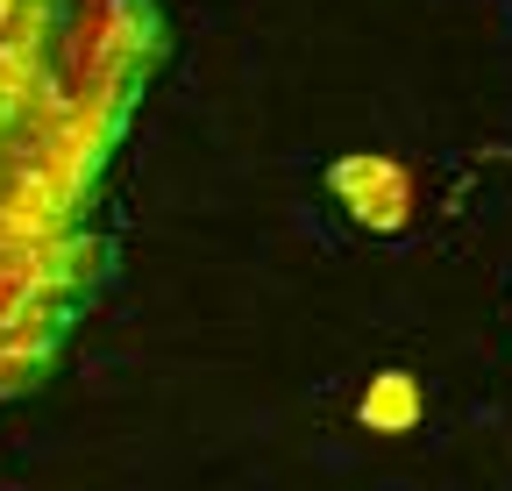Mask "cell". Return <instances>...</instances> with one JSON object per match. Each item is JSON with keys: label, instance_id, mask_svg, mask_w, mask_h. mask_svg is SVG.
Returning <instances> with one entry per match:
<instances>
[{"label": "cell", "instance_id": "1", "mask_svg": "<svg viewBox=\"0 0 512 491\" xmlns=\"http://www.w3.org/2000/svg\"><path fill=\"white\" fill-rule=\"evenodd\" d=\"M100 278H107L100 235H50L36 264L0 292V399H22L57 371L72 321Z\"/></svg>", "mask_w": 512, "mask_h": 491}, {"label": "cell", "instance_id": "2", "mask_svg": "<svg viewBox=\"0 0 512 491\" xmlns=\"http://www.w3.org/2000/svg\"><path fill=\"white\" fill-rule=\"evenodd\" d=\"M328 193H335V207H342L356 228H370V235H399V228L413 221V207H420L413 171H406L399 157H384V150H349V157H335V164H328Z\"/></svg>", "mask_w": 512, "mask_h": 491}, {"label": "cell", "instance_id": "3", "mask_svg": "<svg viewBox=\"0 0 512 491\" xmlns=\"http://www.w3.org/2000/svg\"><path fill=\"white\" fill-rule=\"evenodd\" d=\"M420 413H427V399H420L413 371H377L363 385V399H356V420L370 427V435H413Z\"/></svg>", "mask_w": 512, "mask_h": 491}, {"label": "cell", "instance_id": "4", "mask_svg": "<svg viewBox=\"0 0 512 491\" xmlns=\"http://www.w3.org/2000/svg\"><path fill=\"white\" fill-rule=\"evenodd\" d=\"M15 8H22V0H0V36H8V29H15Z\"/></svg>", "mask_w": 512, "mask_h": 491}]
</instances>
